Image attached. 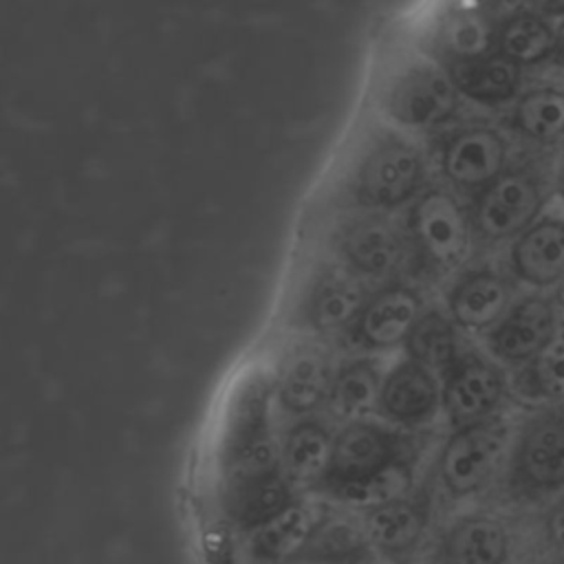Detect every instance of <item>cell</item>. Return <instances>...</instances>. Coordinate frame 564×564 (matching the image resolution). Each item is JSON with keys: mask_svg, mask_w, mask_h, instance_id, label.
Wrapping results in <instances>:
<instances>
[{"mask_svg": "<svg viewBox=\"0 0 564 564\" xmlns=\"http://www.w3.org/2000/svg\"><path fill=\"white\" fill-rule=\"evenodd\" d=\"M419 452L410 434L386 421H350L335 432L330 465L317 491L368 509L408 496Z\"/></svg>", "mask_w": 564, "mask_h": 564, "instance_id": "6da1fadb", "label": "cell"}, {"mask_svg": "<svg viewBox=\"0 0 564 564\" xmlns=\"http://www.w3.org/2000/svg\"><path fill=\"white\" fill-rule=\"evenodd\" d=\"M275 372L251 366L231 388L223 410L216 476L218 494L282 471L280 436L273 427Z\"/></svg>", "mask_w": 564, "mask_h": 564, "instance_id": "7a4b0ae2", "label": "cell"}, {"mask_svg": "<svg viewBox=\"0 0 564 564\" xmlns=\"http://www.w3.org/2000/svg\"><path fill=\"white\" fill-rule=\"evenodd\" d=\"M498 482L509 502L531 509L564 491V401L518 412Z\"/></svg>", "mask_w": 564, "mask_h": 564, "instance_id": "3957f363", "label": "cell"}, {"mask_svg": "<svg viewBox=\"0 0 564 564\" xmlns=\"http://www.w3.org/2000/svg\"><path fill=\"white\" fill-rule=\"evenodd\" d=\"M557 152H535L511 165L474 196L471 223L476 238L487 245L516 240L555 198Z\"/></svg>", "mask_w": 564, "mask_h": 564, "instance_id": "277c9868", "label": "cell"}, {"mask_svg": "<svg viewBox=\"0 0 564 564\" xmlns=\"http://www.w3.org/2000/svg\"><path fill=\"white\" fill-rule=\"evenodd\" d=\"M518 412H502L487 421L449 430L438 456L436 478L452 500H469L500 480Z\"/></svg>", "mask_w": 564, "mask_h": 564, "instance_id": "5b68a950", "label": "cell"}, {"mask_svg": "<svg viewBox=\"0 0 564 564\" xmlns=\"http://www.w3.org/2000/svg\"><path fill=\"white\" fill-rule=\"evenodd\" d=\"M460 93L447 68L434 62H403L386 79L381 108L390 121L405 130H432L454 117Z\"/></svg>", "mask_w": 564, "mask_h": 564, "instance_id": "8992f818", "label": "cell"}, {"mask_svg": "<svg viewBox=\"0 0 564 564\" xmlns=\"http://www.w3.org/2000/svg\"><path fill=\"white\" fill-rule=\"evenodd\" d=\"M443 419L449 430L487 421L513 405L511 377L494 357L465 350L441 375Z\"/></svg>", "mask_w": 564, "mask_h": 564, "instance_id": "52a82bcc", "label": "cell"}, {"mask_svg": "<svg viewBox=\"0 0 564 564\" xmlns=\"http://www.w3.org/2000/svg\"><path fill=\"white\" fill-rule=\"evenodd\" d=\"M410 234L416 253L436 271H456L474 249L471 212L441 187L423 192L410 209Z\"/></svg>", "mask_w": 564, "mask_h": 564, "instance_id": "ba28073f", "label": "cell"}, {"mask_svg": "<svg viewBox=\"0 0 564 564\" xmlns=\"http://www.w3.org/2000/svg\"><path fill=\"white\" fill-rule=\"evenodd\" d=\"M423 174L425 161L414 143L383 137L364 152L352 176V194L364 207L390 209L416 196Z\"/></svg>", "mask_w": 564, "mask_h": 564, "instance_id": "9c48e42d", "label": "cell"}, {"mask_svg": "<svg viewBox=\"0 0 564 564\" xmlns=\"http://www.w3.org/2000/svg\"><path fill=\"white\" fill-rule=\"evenodd\" d=\"M564 330L551 293L527 291L505 317L482 335L485 352L507 370H516L540 355Z\"/></svg>", "mask_w": 564, "mask_h": 564, "instance_id": "30bf717a", "label": "cell"}, {"mask_svg": "<svg viewBox=\"0 0 564 564\" xmlns=\"http://www.w3.org/2000/svg\"><path fill=\"white\" fill-rule=\"evenodd\" d=\"M511 143L505 130L487 123L465 126L445 137L438 165L447 183L478 194L511 165Z\"/></svg>", "mask_w": 564, "mask_h": 564, "instance_id": "8fae6325", "label": "cell"}, {"mask_svg": "<svg viewBox=\"0 0 564 564\" xmlns=\"http://www.w3.org/2000/svg\"><path fill=\"white\" fill-rule=\"evenodd\" d=\"M377 414L399 430H419L443 416L441 375L403 357L383 372Z\"/></svg>", "mask_w": 564, "mask_h": 564, "instance_id": "7c38bea8", "label": "cell"}, {"mask_svg": "<svg viewBox=\"0 0 564 564\" xmlns=\"http://www.w3.org/2000/svg\"><path fill=\"white\" fill-rule=\"evenodd\" d=\"M507 269L527 291L551 293L564 282V209L551 205L507 249Z\"/></svg>", "mask_w": 564, "mask_h": 564, "instance_id": "4fadbf2b", "label": "cell"}, {"mask_svg": "<svg viewBox=\"0 0 564 564\" xmlns=\"http://www.w3.org/2000/svg\"><path fill=\"white\" fill-rule=\"evenodd\" d=\"M509 269L480 267L463 273L447 293V315L458 330L489 333L520 297Z\"/></svg>", "mask_w": 564, "mask_h": 564, "instance_id": "5bb4252c", "label": "cell"}, {"mask_svg": "<svg viewBox=\"0 0 564 564\" xmlns=\"http://www.w3.org/2000/svg\"><path fill=\"white\" fill-rule=\"evenodd\" d=\"M513 531L494 511H469L454 518L436 542V564H513Z\"/></svg>", "mask_w": 564, "mask_h": 564, "instance_id": "9a60e30c", "label": "cell"}, {"mask_svg": "<svg viewBox=\"0 0 564 564\" xmlns=\"http://www.w3.org/2000/svg\"><path fill=\"white\" fill-rule=\"evenodd\" d=\"M423 315L421 297L410 286H388L366 300L350 326V339L372 352L405 346L414 324Z\"/></svg>", "mask_w": 564, "mask_h": 564, "instance_id": "2e32d148", "label": "cell"}, {"mask_svg": "<svg viewBox=\"0 0 564 564\" xmlns=\"http://www.w3.org/2000/svg\"><path fill=\"white\" fill-rule=\"evenodd\" d=\"M335 366L330 355L317 344H297L275 370V401L295 416H308L326 403Z\"/></svg>", "mask_w": 564, "mask_h": 564, "instance_id": "e0dca14e", "label": "cell"}, {"mask_svg": "<svg viewBox=\"0 0 564 564\" xmlns=\"http://www.w3.org/2000/svg\"><path fill=\"white\" fill-rule=\"evenodd\" d=\"M511 134L540 152L564 148V84H538L524 88L509 106Z\"/></svg>", "mask_w": 564, "mask_h": 564, "instance_id": "ac0fdd59", "label": "cell"}, {"mask_svg": "<svg viewBox=\"0 0 564 564\" xmlns=\"http://www.w3.org/2000/svg\"><path fill=\"white\" fill-rule=\"evenodd\" d=\"M500 20L474 0H452L441 13L434 42L447 66L469 62L496 51Z\"/></svg>", "mask_w": 564, "mask_h": 564, "instance_id": "d6986e66", "label": "cell"}, {"mask_svg": "<svg viewBox=\"0 0 564 564\" xmlns=\"http://www.w3.org/2000/svg\"><path fill=\"white\" fill-rule=\"evenodd\" d=\"M322 516L304 500L291 502L267 524L247 533V560L251 564H286L300 560Z\"/></svg>", "mask_w": 564, "mask_h": 564, "instance_id": "ffe728a7", "label": "cell"}, {"mask_svg": "<svg viewBox=\"0 0 564 564\" xmlns=\"http://www.w3.org/2000/svg\"><path fill=\"white\" fill-rule=\"evenodd\" d=\"M361 524L370 546L388 555H403L421 544L430 527L427 502L419 498H394L364 509Z\"/></svg>", "mask_w": 564, "mask_h": 564, "instance_id": "44dd1931", "label": "cell"}, {"mask_svg": "<svg viewBox=\"0 0 564 564\" xmlns=\"http://www.w3.org/2000/svg\"><path fill=\"white\" fill-rule=\"evenodd\" d=\"M447 70L460 97L480 106H511L524 90V68L498 51L469 62L452 64Z\"/></svg>", "mask_w": 564, "mask_h": 564, "instance_id": "7402d4cb", "label": "cell"}, {"mask_svg": "<svg viewBox=\"0 0 564 564\" xmlns=\"http://www.w3.org/2000/svg\"><path fill=\"white\" fill-rule=\"evenodd\" d=\"M293 487L284 471L269 474L218 494L220 509L227 522L247 535L297 500Z\"/></svg>", "mask_w": 564, "mask_h": 564, "instance_id": "603a6c76", "label": "cell"}, {"mask_svg": "<svg viewBox=\"0 0 564 564\" xmlns=\"http://www.w3.org/2000/svg\"><path fill=\"white\" fill-rule=\"evenodd\" d=\"M335 434L317 419L300 416L280 436L282 471L293 485L317 487L333 456Z\"/></svg>", "mask_w": 564, "mask_h": 564, "instance_id": "cb8c5ba5", "label": "cell"}, {"mask_svg": "<svg viewBox=\"0 0 564 564\" xmlns=\"http://www.w3.org/2000/svg\"><path fill=\"white\" fill-rule=\"evenodd\" d=\"M341 253L355 271L381 278L392 273L401 264L405 256V245L401 234L392 225L372 218L355 223L344 234Z\"/></svg>", "mask_w": 564, "mask_h": 564, "instance_id": "d4e9b609", "label": "cell"}, {"mask_svg": "<svg viewBox=\"0 0 564 564\" xmlns=\"http://www.w3.org/2000/svg\"><path fill=\"white\" fill-rule=\"evenodd\" d=\"M366 304L364 286L346 275H324L304 300L302 319L315 333L350 328Z\"/></svg>", "mask_w": 564, "mask_h": 564, "instance_id": "484cf974", "label": "cell"}, {"mask_svg": "<svg viewBox=\"0 0 564 564\" xmlns=\"http://www.w3.org/2000/svg\"><path fill=\"white\" fill-rule=\"evenodd\" d=\"M511 401L520 410L564 401V330L531 361L509 370Z\"/></svg>", "mask_w": 564, "mask_h": 564, "instance_id": "4316f807", "label": "cell"}, {"mask_svg": "<svg viewBox=\"0 0 564 564\" xmlns=\"http://www.w3.org/2000/svg\"><path fill=\"white\" fill-rule=\"evenodd\" d=\"M555 46H557L555 22L527 7L505 18L498 26L496 51L522 68L555 62Z\"/></svg>", "mask_w": 564, "mask_h": 564, "instance_id": "83f0119b", "label": "cell"}, {"mask_svg": "<svg viewBox=\"0 0 564 564\" xmlns=\"http://www.w3.org/2000/svg\"><path fill=\"white\" fill-rule=\"evenodd\" d=\"M383 372L375 359L359 357L341 364L335 370V379L328 392V408L341 421H361L379 408V394L383 383Z\"/></svg>", "mask_w": 564, "mask_h": 564, "instance_id": "f1b7e54d", "label": "cell"}, {"mask_svg": "<svg viewBox=\"0 0 564 564\" xmlns=\"http://www.w3.org/2000/svg\"><path fill=\"white\" fill-rule=\"evenodd\" d=\"M372 546L361 520L324 513L300 560L308 564H348Z\"/></svg>", "mask_w": 564, "mask_h": 564, "instance_id": "f546056e", "label": "cell"}, {"mask_svg": "<svg viewBox=\"0 0 564 564\" xmlns=\"http://www.w3.org/2000/svg\"><path fill=\"white\" fill-rule=\"evenodd\" d=\"M405 357L443 375L463 352L456 324L445 313L423 311L405 341Z\"/></svg>", "mask_w": 564, "mask_h": 564, "instance_id": "4dcf8cb0", "label": "cell"}, {"mask_svg": "<svg viewBox=\"0 0 564 564\" xmlns=\"http://www.w3.org/2000/svg\"><path fill=\"white\" fill-rule=\"evenodd\" d=\"M540 533L553 560L564 557V491L540 509Z\"/></svg>", "mask_w": 564, "mask_h": 564, "instance_id": "1f68e13d", "label": "cell"}, {"mask_svg": "<svg viewBox=\"0 0 564 564\" xmlns=\"http://www.w3.org/2000/svg\"><path fill=\"white\" fill-rule=\"evenodd\" d=\"M478 2L482 9H487L496 20H505L513 13H518L520 9H524V0H474Z\"/></svg>", "mask_w": 564, "mask_h": 564, "instance_id": "d6a6232c", "label": "cell"}, {"mask_svg": "<svg viewBox=\"0 0 564 564\" xmlns=\"http://www.w3.org/2000/svg\"><path fill=\"white\" fill-rule=\"evenodd\" d=\"M524 7L553 22H560L564 18V0H524Z\"/></svg>", "mask_w": 564, "mask_h": 564, "instance_id": "836d02e7", "label": "cell"}, {"mask_svg": "<svg viewBox=\"0 0 564 564\" xmlns=\"http://www.w3.org/2000/svg\"><path fill=\"white\" fill-rule=\"evenodd\" d=\"M348 564H401V560L397 555H388L383 551L377 549H368L366 553H361L359 557H355Z\"/></svg>", "mask_w": 564, "mask_h": 564, "instance_id": "e575fe53", "label": "cell"}, {"mask_svg": "<svg viewBox=\"0 0 564 564\" xmlns=\"http://www.w3.org/2000/svg\"><path fill=\"white\" fill-rule=\"evenodd\" d=\"M555 200L564 209V148L557 152L555 163Z\"/></svg>", "mask_w": 564, "mask_h": 564, "instance_id": "d590c367", "label": "cell"}, {"mask_svg": "<svg viewBox=\"0 0 564 564\" xmlns=\"http://www.w3.org/2000/svg\"><path fill=\"white\" fill-rule=\"evenodd\" d=\"M557 26V46H555V62L557 66L564 68V18L560 22H555Z\"/></svg>", "mask_w": 564, "mask_h": 564, "instance_id": "8d00e7d4", "label": "cell"}, {"mask_svg": "<svg viewBox=\"0 0 564 564\" xmlns=\"http://www.w3.org/2000/svg\"><path fill=\"white\" fill-rule=\"evenodd\" d=\"M551 297H553V302H555V306H557V311H560L562 326H564V282H562L555 291H551Z\"/></svg>", "mask_w": 564, "mask_h": 564, "instance_id": "74e56055", "label": "cell"}]
</instances>
